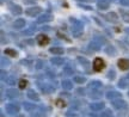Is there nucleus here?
Wrapping results in <instances>:
<instances>
[{"label":"nucleus","mask_w":129,"mask_h":117,"mask_svg":"<svg viewBox=\"0 0 129 117\" xmlns=\"http://www.w3.org/2000/svg\"><path fill=\"white\" fill-rule=\"evenodd\" d=\"M104 67H105V62L102 60L101 57H96L94 61H93V68H94V70L96 72H101Z\"/></svg>","instance_id":"obj_1"},{"label":"nucleus","mask_w":129,"mask_h":117,"mask_svg":"<svg viewBox=\"0 0 129 117\" xmlns=\"http://www.w3.org/2000/svg\"><path fill=\"white\" fill-rule=\"evenodd\" d=\"M36 40H37V43H38L40 46H42V47H44V46H47L48 43L50 42V40H49V37H48V36H46L44 33H41V35H38Z\"/></svg>","instance_id":"obj_2"},{"label":"nucleus","mask_w":129,"mask_h":117,"mask_svg":"<svg viewBox=\"0 0 129 117\" xmlns=\"http://www.w3.org/2000/svg\"><path fill=\"white\" fill-rule=\"evenodd\" d=\"M42 12V9L41 7H29V9L25 10V13L28 14V16H30V17H35V16H37V14H40Z\"/></svg>","instance_id":"obj_3"},{"label":"nucleus","mask_w":129,"mask_h":117,"mask_svg":"<svg viewBox=\"0 0 129 117\" xmlns=\"http://www.w3.org/2000/svg\"><path fill=\"white\" fill-rule=\"evenodd\" d=\"M117 65H118V67L122 70L129 69V60H127V59H120L118 62H117Z\"/></svg>","instance_id":"obj_4"},{"label":"nucleus","mask_w":129,"mask_h":117,"mask_svg":"<svg viewBox=\"0 0 129 117\" xmlns=\"http://www.w3.org/2000/svg\"><path fill=\"white\" fill-rule=\"evenodd\" d=\"M53 19V17H51L50 14H43V16H41V17H38V19H37V23H47V22H49V20H51Z\"/></svg>","instance_id":"obj_5"},{"label":"nucleus","mask_w":129,"mask_h":117,"mask_svg":"<svg viewBox=\"0 0 129 117\" xmlns=\"http://www.w3.org/2000/svg\"><path fill=\"white\" fill-rule=\"evenodd\" d=\"M24 26H25V20H24V19H17L13 23L14 29H23Z\"/></svg>","instance_id":"obj_6"},{"label":"nucleus","mask_w":129,"mask_h":117,"mask_svg":"<svg viewBox=\"0 0 129 117\" xmlns=\"http://www.w3.org/2000/svg\"><path fill=\"white\" fill-rule=\"evenodd\" d=\"M10 10L12 11V13H13V14H20L22 12H23L20 6H18V5H14V4L10 6Z\"/></svg>","instance_id":"obj_7"},{"label":"nucleus","mask_w":129,"mask_h":117,"mask_svg":"<svg viewBox=\"0 0 129 117\" xmlns=\"http://www.w3.org/2000/svg\"><path fill=\"white\" fill-rule=\"evenodd\" d=\"M49 52L54 55H61V54H63V49L60 47H53L51 49H49Z\"/></svg>","instance_id":"obj_8"},{"label":"nucleus","mask_w":129,"mask_h":117,"mask_svg":"<svg viewBox=\"0 0 129 117\" xmlns=\"http://www.w3.org/2000/svg\"><path fill=\"white\" fill-rule=\"evenodd\" d=\"M106 18L109 19V22H117L118 20V17H117V14L114 13V12H111V13H109L108 16H106Z\"/></svg>","instance_id":"obj_9"},{"label":"nucleus","mask_w":129,"mask_h":117,"mask_svg":"<svg viewBox=\"0 0 129 117\" xmlns=\"http://www.w3.org/2000/svg\"><path fill=\"white\" fill-rule=\"evenodd\" d=\"M90 48H92L93 50H99L101 49V43H98L97 41H92L90 43Z\"/></svg>","instance_id":"obj_10"},{"label":"nucleus","mask_w":129,"mask_h":117,"mask_svg":"<svg viewBox=\"0 0 129 117\" xmlns=\"http://www.w3.org/2000/svg\"><path fill=\"white\" fill-rule=\"evenodd\" d=\"M98 9L101 10H108L109 9V3H98Z\"/></svg>","instance_id":"obj_11"},{"label":"nucleus","mask_w":129,"mask_h":117,"mask_svg":"<svg viewBox=\"0 0 129 117\" xmlns=\"http://www.w3.org/2000/svg\"><path fill=\"white\" fill-rule=\"evenodd\" d=\"M51 62L54 63V65H62L63 63V59H61V57H54Z\"/></svg>","instance_id":"obj_12"},{"label":"nucleus","mask_w":129,"mask_h":117,"mask_svg":"<svg viewBox=\"0 0 129 117\" xmlns=\"http://www.w3.org/2000/svg\"><path fill=\"white\" fill-rule=\"evenodd\" d=\"M105 53L106 54H109V55H116V50L114 47H108L105 49Z\"/></svg>","instance_id":"obj_13"},{"label":"nucleus","mask_w":129,"mask_h":117,"mask_svg":"<svg viewBox=\"0 0 129 117\" xmlns=\"http://www.w3.org/2000/svg\"><path fill=\"white\" fill-rule=\"evenodd\" d=\"M55 105L57 106V108H63V106H66V103H64L62 99H56Z\"/></svg>","instance_id":"obj_14"},{"label":"nucleus","mask_w":129,"mask_h":117,"mask_svg":"<svg viewBox=\"0 0 129 117\" xmlns=\"http://www.w3.org/2000/svg\"><path fill=\"white\" fill-rule=\"evenodd\" d=\"M5 54H6V55H10V56H16V55H17V52L13 50V49H6V50H5Z\"/></svg>","instance_id":"obj_15"},{"label":"nucleus","mask_w":129,"mask_h":117,"mask_svg":"<svg viewBox=\"0 0 129 117\" xmlns=\"http://www.w3.org/2000/svg\"><path fill=\"white\" fill-rule=\"evenodd\" d=\"M26 85H28V83H26V80H20L19 81V89H22V90H24L25 87H26Z\"/></svg>","instance_id":"obj_16"},{"label":"nucleus","mask_w":129,"mask_h":117,"mask_svg":"<svg viewBox=\"0 0 129 117\" xmlns=\"http://www.w3.org/2000/svg\"><path fill=\"white\" fill-rule=\"evenodd\" d=\"M122 17H123V20L129 23V13L128 12H122Z\"/></svg>","instance_id":"obj_17"},{"label":"nucleus","mask_w":129,"mask_h":117,"mask_svg":"<svg viewBox=\"0 0 129 117\" xmlns=\"http://www.w3.org/2000/svg\"><path fill=\"white\" fill-rule=\"evenodd\" d=\"M57 36H59V37H61V38H63L64 41H67V42H71V40H68V37H66V36H64V35H62V33H57Z\"/></svg>","instance_id":"obj_18"},{"label":"nucleus","mask_w":129,"mask_h":117,"mask_svg":"<svg viewBox=\"0 0 129 117\" xmlns=\"http://www.w3.org/2000/svg\"><path fill=\"white\" fill-rule=\"evenodd\" d=\"M121 4L122 5H129V3H128V0H121Z\"/></svg>","instance_id":"obj_19"},{"label":"nucleus","mask_w":129,"mask_h":117,"mask_svg":"<svg viewBox=\"0 0 129 117\" xmlns=\"http://www.w3.org/2000/svg\"><path fill=\"white\" fill-rule=\"evenodd\" d=\"M79 6H80V7H83V9H86V10H91V7H88V6H85V5H79Z\"/></svg>","instance_id":"obj_20"},{"label":"nucleus","mask_w":129,"mask_h":117,"mask_svg":"<svg viewBox=\"0 0 129 117\" xmlns=\"http://www.w3.org/2000/svg\"><path fill=\"white\" fill-rule=\"evenodd\" d=\"M99 1H101V3H109L110 0H99Z\"/></svg>","instance_id":"obj_21"},{"label":"nucleus","mask_w":129,"mask_h":117,"mask_svg":"<svg viewBox=\"0 0 129 117\" xmlns=\"http://www.w3.org/2000/svg\"><path fill=\"white\" fill-rule=\"evenodd\" d=\"M77 81H79V83H81V81H84V79H80V78H77Z\"/></svg>","instance_id":"obj_22"},{"label":"nucleus","mask_w":129,"mask_h":117,"mask_svg":"<svg viewBox=\"0 0 129 117\" xmlns=\"http://www.w3.org/2000/svg\"><path fill=\"white\" fill-rule=\"evenodd\" d=\"M78 1H90V0H78Z\"/></svg>","instance_id":"obj_23"},{"label":"nucleus","mask_w":129,"mask_h":117,"mask_svg":"<svg viewBox=\"0 0 129 117\" xmlns=\"http://www.w3.org/2000/svg\"><path fill=\"white\" fill-rule=\"evenodd\" d=\"M125 30H127V32L129 33V28H127V29H125Z\"/></svg>","instance_id":"obj_24"}]
</instances>
